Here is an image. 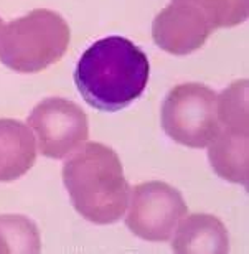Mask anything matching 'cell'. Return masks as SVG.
<instances>
[{"label":"cell","instance_id":"obj_11","mask_svg":"<svg viewBox=\"0 0 249 254\" xmlns=\"http://www.w3.org/2000/svg\"><path fill=\"white\" fill-rule=\"evenodd\" d=\"M40 235L28 218L0 216V253H38Z\"/></svg>","mask_w":249,"mask_h":254},{"label":"cell","instance_id":"obj_9","mask_svg":"<svg viewBox=\"0 0 249 254\" xmlns=\"http://www.w3.org/2000/svg\"><path fill=\"white\" fill-rule=\"evenodd\" d=\"M37 159V144L30 126L17 119H0V182L20 179Z\"/></svg>","mask_w":249,"mask_h":254},{"label":"cell","instance_id":"obj_4","mask_svg":"<svg viewBox=\"0 0 249 254\" xmlns=\"http://www.w3.org/2000/svg\"><path fill=\"white\" fill-rule=\"evenodd\" d=\"M69 38L62 15L37 8L0 27V62L17 73H38L62 60Z\"/></svg>","mask_w":249,"mask_h":254},{"label":"cell","instance_id":"obj_6","mask_svg":"<svg viewBox=\"0 0 249 254\" xmlns=\"http://www.w3.org/2000/svg\"><path fill=\"white\" fill-rule=\"evenodd\" d=\"M162 127L182 145H210L218 134V94L196 83L175 86L162 106Z\"/></svg>","mask_w":249,"mask_h":254},{"label":"cell","instance_id":"obj_8","mask_svg":"<svg viewBox=\"0 0 249 254\" xmlns=\"http://www.w3.org/2000/svg\"><path fill=\"white\" fill-rule=\"evenodd\" d=\"M127 228L142 240L167 241L187 215L180 191L165 182L152 180L132 190Z\"/></svg>","mask_w":249,"mask_h":254},{"label":"cell","instance_id":"obj_5","mask_svg":"<svg viewBox=\"0 0 249 254\" xmlns=\"http://www.w3.org/2000/svg\"><path fill=\"white\" fill-rule=\"evenodd\" d=\"M225 180L248 185V81H236L218 96V134L208 152Z\"/></svg>","mask_w":249,"mask_h":254},{"label":"cell","instance_id":"obj_7","mask_svg":"<svg viewBox=\"0 0 249 254\" xmlns=\"http://www.w3.org/2000/svg\"><path fill=\"white\" fill-rule=\"evenodd\" d=\"M28 126L37 134L38 149L50 159L74 154L89 137L88 116L69 99L48 98L33 108Z\"/></svg>","mask_w":249,"mask_h":254},{"label":"cell","instance_id":"obj_10","mask_svg":"<svg viewBox=\"0 0 249 254\" xmlns=\"http://www.w3.org/2000/svg\"><path fill=\"white\" fill-rule=\"evenodd\" d=\"M172 250L175 253H226L230 250L228 231L215 216L190 215L180 223Z\"/></svg>","mask_w":249,"mask_h":254},{"label":"cell","instance_id":"obj_2","mask_svg":"<svg viewBox=\"0 0 249 254\" xmlns=\"http://www.w3.org/2000/svg\"><path fill=\"white\" fill-rule=\"evenodd\" d=\"M63 182L76 211L96 225L119 221L129 206L130 187L119 155L99 142L74 152L63 167Z\"/></svg>","mask_w":249,"mask_h":254},{"label":"cell","instance_id":"obj_3","mask_svg":"<svg viewBox=\"0 0 249 254\" xmlns=\"http://www.w3.org/2000/svg\"><path fill=\"white\" fill-rule=\"evenodd\" d=\"M248 18V0H172L152 25L154 42L172 55L201 48L213 30Z\"/></svg>","mask_w":249,"mask_h":254},{"label":"cell","instance_id":"obj_1","mask_svg":"<svg viewBox=\"0 0 249 254\" xmlns=\"http://www.w3.org/2000/svg\"><path fill=\"white\" fill-rule=\"evenodd\" d=\"M149 76V58L134 42L108 37L81 55L74 83L91 108L116 113L140 98Z\"/></svg>","mask_w":249,"mask_h":254},{"label":"cell","instance_id":"obj_12","mask_svg":"<svg viewBox=\"0 0 249 254\" xmlns=\"http://www.w3.org/2000/svg\"><path fill=\"white\" fill-rule=\"evenodd\" d=\"M2 25H3V23H2V20H0V27H2Z\"/></svg>","mask_w":249,"mask_h":254}]
</instances>
